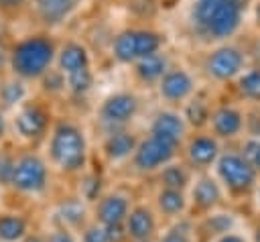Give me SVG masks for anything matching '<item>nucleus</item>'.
Returning <instances> with one entry per match:
<instances>
[{"label":"nucleus","instance_id":"obj_1","mask_svg":"<svg viewBox=\"0 0 260 242\" xmlns=\"http://www.w3.org/2000/svg\"><path fill=\"white\" fill-rule=\"evenodd\" d=\"M187 20L191 33L207 45L234 41L246 22L244 0H191Z\"/></svg>","mask_w":260,"mask_h":242},{"label":"nucleus","instance_id":"obj_2","mask_svg":"<svg viewBox=\"0 0 260 242\" xmlns=\"http://www.w3.org/2000/svg\"><path fill=\"white\" fill-rule=\"evenodd\" d=\"M59 41L55 33L41 28L20 35L8 45V73L30 85L39 83L55 67Z\"/></svg>","mask_w":260,"mask_h":242},{"label":"nucleus","instance_id":"obj_3","mask_svg":"<svg viewBox=\"0 0 260 242\" xmlns=\"http://www.w3.org/2000/svg\"><path fill=\"white\" fill-rule=\"evenodd\" d=\"M47 138L49 159L57 169L67 173L83 169L87 161V134L75 118L57 114Z\"/></svg>","mask_w":260,"mask_h":242},{"label":"nucleus","instance_id":"obj_4","mask_svg":"<svg viewBox=\"0 0 260 242\" xmlns=\"http://www.w3.org/2000/svg\"><path fill=\"white\" fill-rule=\"evenodd\" d=\"M169 37L154 26H126L120 28L110 41V59L120 67H132L134 63L165 51Z\"/></svg>","mask_w":260,"mask_h":242},{"label":"nucleus","instance_id":"obj_5","mask_svg":"<svg viewBox=\"0 0 260 242\" xmlns=\"http://www.w3.org/2000/svg\"><path fill=\"white\" fill-rule=\"evenodd\" d=\"M248 65L250 57L246 49L234 41L209 45L201 57V73L205 81L219 87H230Z\"/></svg>","mask_w":260,"mask_h":242},{"label":"nucleus","instance_id":"obj_6","mask_svg":"<svg viewBox=\"0 0 260 242\" xmlns=\"http://www.w3.org/2000/svg\"><path fill=\"white\" fill-rule=\"evenodd\" d=\"M55 118L57 114L53 110V102L35 92L24 104H20L14 112L8 114V126L18 138L35 142L49 136Z\"/></svg>","mask_w":260,"mask_h":242},{"label":"nucleus","instance_id":"obj_7","mask_svg":"<svg viewBox=\"0 0 260 242\" xmlns=\"http://www.w3.org/2000/svg\"><path fill=\"white\" fill-rule=\"evenodd\" d=\"M142 96L132 87H120L110 94H106L95 110L98 122L108 130H120L128 128L130 122L138 118L142 112Z\"/></svg>","mask_w":260,"mask_h":242},{"label":"nucleus","instance_id":"obj_8","mask_svg":"<svg viewBox=\"0 0 260 242\" xmlns=\"http://www.w3.org/2000/svg\"><path fill=\"white\" fill-rule=\"evenodd\" d=\"M199 87H201V81L197 73L189 65L181 61H173V65L167 69V73L156 83L154 94L165 108L181 110L197 94Z\"/></svg>","mask_w":260,"mask_h":242},{"label":"nucleus","instance_id":"obj_9","mask_svg":"<svg viewBox=\"0 0 260 242\" xmlns=\"http://www.w3.org/2000/svg\"><path fill=\"white\" fill-rule=\"evenodd\" d=\"M207 130L217 140H234L246 134V106H242L232 96L215 98L209 114Z\"/></svg>","mask_w":260,"mask_h":242},{"label":"nucleus","instance_id":"obj_10","mask_svg":"<svg viewBox=\"0 0 260 242\" xmlns=\"http://www.w3.org/2000/svg\"><path fill=\"white\" fill-rule=\"evenodd\" d=\"M83 4L85 0H30L28 18L37 28L57 33L79 14Z\"/></svg>","mask_w":260,"mask_h":242},{"label":"nucleus","instance_id":"obj_11","mask_svg":"<svg viewBox=\"0 0 260 242\" xmlns=\"http://www.w3.org/2000/svg\"><path fill=\"white\" fill-rule=\"evenodd\" d=\"M217 179L234 193H246L252 191L258 185V173L254 167L242 157L240 150H221L217 163H215Z\"/></svg>","mask_w":260,"mask_h":242},{"label":"nucleus","instance_id":"obj_12","mask_svg":"<svg viewBox=\"0 0 260 242\" xmlns=\"http://www.w3.org/2000/svg\"><path fill=\"white\" fill-rule=\"evenodd\" d=\"M47 177H49L47 163L35 153H24L16 157L10 185L22 193H41L47 187Z\"/></svg>","mask_w":260,"mask_h":242},{"label":"nucleus","instance_id":"obj_13","mask_svg":"<svg viewBox=\"0 0 260 242\" xmlns=\"http://www.w3.org/2000/svg\"><path fill=\"white\" fill-rule=\"evenodd\" d=\"M179 146L165 140V138H158V136H152V134H146L134 155H132V161H134V167L140 169V171H154V169H160L165 165H169L175 155H177Z\"/></svg>","mask_w":260,"mask_h":242},{"label":"nucleus","instance_id":"obj_14","mask_svg":"<svg viewBox=\"0 0 260 242\" xmlns=\"http://www.w3.org/2000/svg\"><path fill=\"white\" fill-rule=\"evenodd\" d=\"M93 67V55L91 49L75 37H67L59 41V49H57V59H55V69L67 77L85 69Z\"/></svg>","mask_w":260,"mask_h":242},{"label":"nucleus","instance_id":"obj_15","mask_svg":"<svg viewBox=\"0 0 260 242\" xmlns=\"http://www.w3.org/2000/svg\"><path fill=\"white\" fill-rule=\"evenodd\" d=\"M148 134L165 138L177 146H181V142H185L187 134H189V126L181 114V110L175 108H160L152 114L150 124H148Z\"/></svg>","mask_w":260,"mask_h":242},{"label":"nucleus","instance_id":"obj_16","mask_svg":"<svg viewBox=\"0 0 260 242\" xmlns=\"http://www.w3.org/2000/svg\"><path fill=\"white\" fill-rule=\"evenodd\" d=\"M173 65V57L169 55V51H160V53H154L138 63H134L132 67H128L130 71V77L136 85L140 87H156V83L160 81V77L167 73V69Z\"/></svg>","mask_w":260,"mask_h":242},{"label":"nucleus","instance_id":"obj_17","mask_svg":"<svg viewBox=\"0 0 260 242\" xmlns=\"http://www.w3.org/2000/svg\"><path fill=\"white\" fill-rule=\"evenodd\" d=\"M185 150H187V157L189 161L195 165V167H211L217 163L219 155H221V146H219V140L207 130H195L191 136L185 138Z\"/></svg>","mask_w":260,"mask_h":242},{"label":"nucleus","instance_id":"obj_18","mask_svg":"<svg viewBox=\"0 0 260 242\" xmlns=\"http://www.w3.org/2000/svg\"><path fill=\"white\" fill-rule=\"evenodd\" d=\"M213 104H215V96L211 94L209 87L201 85L197 89V94L181 108V114H183L187 126L189 128H195V130L207 128V122H209V114H211Z\"/></svg>","mask_w":260,"mask_h":242},{"label":"nucleus","instance_id":"obj_19","mask_svg":"<svg viewBox=\"0 0 260 242\" xmlns=\"http://www.w3.org/2000/svg\"><path fill=\"white\" fill-rule=\"evenodd\" d=\"M230 87V96L242 106H260V63H250Z\"/></svg>","mask_w":260,"mask_h":242},{"label":"nucleus","instance_id":"obj_20","mask_svg":"<svg viewBox=\"0 0 260 242\" xmlns=\"http://www.w3.org/2000/svg\"><path fill=\"white\" fill-rule=\"evenodd\" d=\"M32 94H35V89H32L30 83H26V81L10 75V73H6L4 77H0V108L6 114L14 112Z\"/></svg>","mask_w":260,"mask_h":242},{"label":"nucleus","instance_id":"obj_21","mask_svg":"<svg viewBox=\"0 0 260 242\" xmlns=\"http://www.w3.org/2000/svg\"><path fill=\"white\" fill-rule=\"evenodd\" d=\"M138 142L140 140L136 138V134L130 132L128 128L108 130V134L104 138V153L112 161H122V159H126L130 155H134Z\"/></svg>","mask_w":260,"mask_h":242},{"label":"nucleus","instance_id":"obj_22","mask_svg":"<svg viewBox=\"0 0 260 242\" xmlns=\"http://www.w3.org/2000/svg\"><path fill=\"white\" fill-rule=\"evenodd\" d=\"M65 79V98L71 100H83L91 94L93 85H95V69H85L73 75L63 77Z\"/></svg>","mask_w":260,"mask_h":242},{"label":"nucleus","instance_id":"obj_23","mask_svg":"<svg viewBox=\"0 0 260 242\" xmlns=\"http://www.w3.org/2000/svg\"><path fill=\"white\" fill-rule=\"evenodd\" d=\"M126 211H128V201H126L122 195H108L106 199H102L100 209H98L100 220H102L108 228L120 226V222L124 220Z\"/></svg>","mask_w":260,"mask_h":242},{"label":"nucleus","instance_id":"obj_24","mask_svg":"<svg viewBox=\"0 0 260 242\" xmlns=\"http://www.w3.org/2000/svg\"><path fill=\"white\" fill-rule=\"evenodd\" d=\"M193 199H195V203H199L201 207H211V205H215L217 201H219V197H221V187H219V183L215 181V179H211V177H201L195 185H193Z\"/></svg>","mask_w":260,"mask_h":242},{"label":"nucleus","instance_id":"obj_25","mask_svg":"<svg viewBox=\"0 0 260 242\" xmlns=\"http://www.w3.org/2000/svg\"><path fill=\"white\" fill-rule=\"evenodd\" d=\"M128 230L134 238H146L152 232V216L142 207L134 209L128 216Z\"/></svg>","mask_w":260,"mask_h":242},{"label":"nucleus","instance_id":"obj_26","mask_svg":"<svg viewBox=\"0 0 260 242\" xmlns=\"http://www.w3.org/2000/svg\"><path fill=\"white\" fill-rule=\"evenodd\" d=\"M30 0H0V18L2 20H18L28 18Z\"/></svg>","mask_w":260,"mask_h":242},{"label":"nucleus","instance_id":"obj_27","mask_svg":"<svg viewBox=\"0 0 260 242\" xmlns=\"http://www.w3.org/2000/svg\"><path fill=\"white\" fill-rule=\"evenodd\" d=\"M158 205H160V209L167 211V214H177V211H181V209L185 207L183 191L162 187V191L158 193Z\"/></svg>","mask_w":260,"mask_h":242},{"label":"nucleus","instance_id":"obj_28","mask_svg":"<svg viewBox=\"0 0 260 242\" xmlns=\"http://www.w3.org/2000/svg\"><path fill=\"white\" fill-rule=\"evenodd\" d=\"M162 185L167 189H179L183 191V187L187 185V173L181 165H165L162 167Z\"/></svg>","mask_w":260,"mask_h":242},{"label":"nucleus","instance_id":"obj_29","mask_svg":"<svg viewBox=\"0 0 260 242\" xmlns=\"http://www.w3.org/2000/svg\"><path fill=\"white\" fill-rule=\"evenodd\" d=\"M24 234V220L18 216H2L0 218V238L2 240H16Z\"/></svg>","mask_w":260,"mask_h":242},{"label":"nucleus","instance_id":"obj_30","mask_svg":"<svg viewBox=\"0 0 260 242\" xmlns=\"http://www.w3.org/2000/svg\"><path fill=\"white\" fill-rule=\"evenodd\" d=\"M240 153L260 175V136H244L240 144Z\"/></svg>","mask_w":260,"mask_h":242},{"label":"nucleus","instance_id":"obj_31","mask_svg":"<svg viewBox=\"0 0 260 242\" xmlns=\"http://www.w3.org/2000/svg\"><path fill=\"white\" fill-rule=\"evenodd\" d=\"M14 165H16V157L12 153L0 148V185H10L12 183Z\"/></svg>","mask_w":260,"mask_h":242},{"label":"nucleus","instance_id":"obj_32","mask_svg":"<svg viewBox=\"0 0 260 242\" xmlns=\"http://www.w3.org/2000/svg\"><path fill=\"white\" fill-rule=\"evenodd\" d=\"M250 22L260 33V0H252L250 4Z\"/></svg>","mask_w":260,"mask_h":242},{"label":"nucleus","instance_id":"obj_33","mask_svg":"<svg viewBox=\"0 0 260 242\" xmlns=\"http://www.w3.org/2000/svg\"><path fill=\"white\" fill-rule=\"evenodd\" d=\"M85 242H110V236H108V232L93 228V230H89V232H87Z\"/></svg>","mask_w":260,"mask_h":242},{"label":"nucleus","instance_id":"obj_34","mask_svg":"<svg viewBox=\"0 0 260 242\" xmlns=\"http://www.w3.org/2000/svg\"><path fill=\"white\" fill-rule=\"evenodd\" d=\"M8 73V47L0 43V77Z\"/></svg>","mask_w":260,"mask_h":242},{"label":"nucleus","instance_id":"obj_35","mask_svg":"<svg viewBox=\"0 0 260 242\" xmlns=\"http://www.w3.org/2000/svg\"><path fill=\"white\" fill-rule=\"evenodd\" d=\"M8 128H10V126H8V114L0 108V142L4 140V136H6Z\"/></svg>","mask_w":260,"mask_h":242},{"label":"nucleus","instance_id":"obj_36","mask_svg":"<svg viewBox=\"0 0 260 242\" xmlns=\"http://www.w3.org/2000/svg\"><path fill=\"white\" fill-rule=\"evenodd\" d=\"M162 242H187V238L183 234H179V232H171Z\"/></svg>","mask_w":260,"mask_h":242},{"label":"nucleus","instance_id":"obj_37","mask_svg":"<svg viewBox=\"0 0 260 242\" xmlns=\"http://www.w3.org/2000/svg\"><path fill=\"white\" fill-rule=\"evenodd\" d=\"M51 242H71V238H69L67 234H63V232H59V234H55V236L51 238Z\"/></svg>","mask_w":260,"mask_h":242},{"label":"nucleus","instance_id":"obj_38","mask_svg":"<svg viewBox=\"0 0 260 242\" xmlns=\"http://www.w3.org/2000/svg\"><path fill=\"white\" fill-rule=\"evenodd\" d=\"M221 242H244L242 238H238V236H225Z\"/></svg>","mask_w":260,"mask_h":242},{"label":"nucleus","instance_id":"obj_39","mask_svg":"<svg viewBox=\"0 0 260 242\" xmlns=\"http://www.w3.org/2000/svg\"><path fill=\"white\" fill-rule=\"evenodd\" d=\"M256 197H258V203H260V183H258V189H256Z\"/></svg>","mask_w":260,"mask_h":242},{"label":"nucleus","instance_id":"obj_40","mask_svg":"<svg viewBox=\"0 0 260 242\" xmlns=\"http://www.w3.org/2000/svg\"><path fill=\"white\" fill-rule=\"evenodd\" d=\"M28 242H41V240H39V238H30Z\"/></svg>","mask_w":260,"mask_h":242},{"label":"nucleus","instance_id":"obj_41","mask_svg":"<svg viewBox=\"0 0 260 242\" xmlns=\"http://www.w3.org/2000/svg\"><path fill=\"white\" fill-rule=\"evenodd\" d=\"M126 2H138V0H126Z\"/></svg>","mask_w":260,"mask_h":242},{"label":"nucleus","instance_id":"obj_42","mask_svg":"<svg viewBox=\"0 0 260 242\" xmlns=\"http://www.w3.org/2000/svg\"><path fill=\"white\" fill-rule=\"evenodd\" d=\"M258 242H260V232H258Z\"/></svg>","mask_w":260,"mask_h":242},{"label":"nucleus","instance_id":"obj_43","mask_svg":"<svg viewBox=\"0 0 260 242\" xmlns=\"http://www.w3.org/2000/svg\"><path fill=\"white\" fill-rule=\"evenodd\" d=\"M98 2H108V0H98Z\"/></svg>","mask_w":260,"mask_h":242}]
</instances>
